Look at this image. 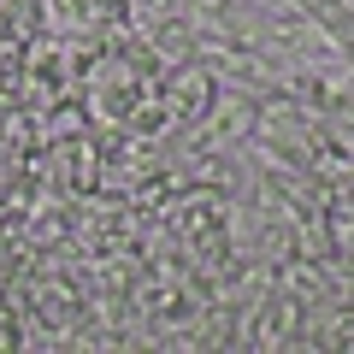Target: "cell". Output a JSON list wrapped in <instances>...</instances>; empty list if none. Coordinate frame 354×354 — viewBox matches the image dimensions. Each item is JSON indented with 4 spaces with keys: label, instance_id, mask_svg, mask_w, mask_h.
<instances>
[{
    "label": "cell",
    "instance_id": "1",
    "mask_svg": "<svg viewBox=\"0 0 354 354\" xmlns=\"http://www.w3.org/2000/svg\"><path fill=\"white\" fill-rule=\"evenodd\" d=\"M301 319H307V301L272 283L266 295H254L236 313V348H260V354L301 348Z\"/></svg>",
    "mask_w": 354,
    "mask_h": 354
},
{
    "label": "cell",
    "instance_id": "2",
    "mask_svg": "<svg viewBox=\"0 0 354 354\" xmlns=\"http://www.w3.org/2000/svg\"><path fill=\"white\" fill-rule=\"evenodd\" d=\"M160 101L171 113V124H195L207 106L218 101V77L207 59H183V65H165L160 77Z\"/></svg>",
    "mask_w": 354,
    "mask_h": 354
},
{
    "label": "cell",
    "instance_id": "3",
    "mask_svg": "<svg viewBox=\"0 0 354 354\" xmlns=\"http://www.w3.org/2000/svg\"><path fill=\"white\" fill-rule=\"evenodd\" d=\"M95 130V118H88L83 95H65V101H53L48 113H36V148H59V142H77Z\"/></svg>",
    "mask_w": 354,
    "mask_h": 354
},
{
    "label": "cell",
    "instance_id": "4",
    "mask_svg": "<svg viewBox=\"0 0 354 354\" xmlns=\"http://www.w3.org/2000/svg\"><path fill=\"white\" fill-rule=\"evenodd\" d=\"M0 36L30 48L36 36H48V0H6L0 6Z\"/></svg>",
    "mask_w": 354,
    "mask_h": 354
},
{
    "label": "cell",
    "instance_id": "5",
    "mask_svg": "<svg viewBox=\"0 0 354 354\" xmlns=\"http://www.w3.org/2000/svg\"><path fill=\"white\" fill-rule=\"evenodd\" d=\"M148 48L160 53L165 65H183V59H195V30L183 24V12H177V18H165V24L148 36Z\"/></svg>",
    "mask_w": 354,
    "mask_h": 354
},
{
    "label": "cell",
    "instance_id": "6",
    "mask_svg": "<svg viewBox=\"0 0 354 354\" xmlns=\"http://www.w3.org/2000/svg\"><path fill=\"white\" fill-rule=\"evenodd\" d=\"M24 48H18V41H6L0 36V95H18V88H24Z\"/></svg>",
    "mask_w": 354,
    "mask_h": 354
},
{
    "label": "cell",
    "instance_id": "7",
    "mask_svg": "<svg viewBox=\"0 0 354 354\" xmlns=\"http://www.w3.org/2000/svg\"><path fill=\"white\" fill-rule=\"evenodd\" d=\"M165 18H177V0H130V24H136L142 36H153Z\"/></svg>",
    "mask_w": 354,
    "mask_h": 354
},
{
    "label": "cell",
    "instance_id": "8",
    "mask_svg": "<svg viewBox=\"0 0 354 354\" xmlns=\"http://www.w3.org/2000/svg\"><path fill=\"white\" fill-rule=\"evenodd\" d=\"M348 354H354V330H348Z\"/></svg>",
    "mask_w": 354,
    "mask_h": 354
},
{
    "label": "cell",
    "instance_id": "9",
    "mask_svg": "<svg viewBox=\"0 0 354 354\" xmlns=\"http://www.w3.org/2000/svg\"><path fill=\"white\" fill-rule=\"evenodd\" d=\"M0 6H6V0H0Z\"/></svg>",
    "mask_w": 354,
    "mask_h": 354
}]
</instances>
